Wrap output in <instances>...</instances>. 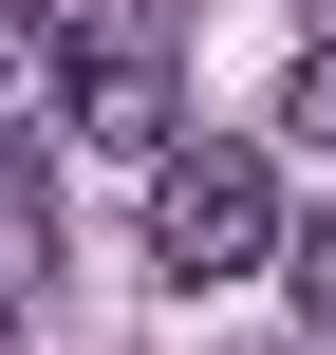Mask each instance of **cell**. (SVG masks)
I'll use <instances>...</instances> for the list:
<instances>
[{
  "label": "cell",
  "mask_w": 336,
  "mask_h": 355,
  "mask_svg": "<svg viewBox=\"0 0 336 355\" xmlns=\"http://www.w3.org/2000/svg\"><path fill=\"white\" fill-rule=\"evenodd\" d=\"M262 262H299L281 168H262V150H168V168H150V281H168V300H224V281H262Z\"/></svg>",
  "instance_id": "1"
},
{
  "label": "cell",
  "mask_w": 336,
  "mask_h": 355,
  "mask_svg": "<svg viewBox=\"0 0 336 355\" xmlns=\"http://www.w3.org/2000/svg\"><path fill=\"white\" fill-rule=\"evenodd\" d=\"M75 131H94V150H150V168L187 150V94H168V19H150V0H94V19H75Z\"/></svg>",
  "instance_id": "2"
},
{
  "label": "cell",
  "mask_w": 336,
  "mask_h": 355,
  "mask_svg": "<svg viewBox=\"0 0 336 355\" xmlns=\"http://www.w3.org/2000/svg\"><path fill=\"white\" fill-rule=\"evenodd\" d=\"M56 131H75V19L0 0V168H19V150H56Z\"/></svg>",
  "instance_id": "3"
},
{
  "label": "cell",
  "mask_w": 336,
  "mask_h": 355,
  "mask_svg": "<svg viewBox=\"0 0 336 355\" xmlns=\"http://www.w3.org/2000/svg\"><path fill=\"white\" fill-rule=\"evenodd\" d=\"M281 112H299V131H318V150H336V37H318V56H299V75H281Z\"/></svg>",
  "instance_id": "4"
},
{
  "label": "cell",
  "mask_w": 336,
  "mask_h": 355,
  "mask_svg": "<svg viewBox=\"0 0 336 355\" xmlns=\"http://www.w3.org/2000/svg\"><path fill=\"white\" fill-rule=\"evenodd\" d=\"M299 318H318V337H336V206H318V225H299Z\"/></svg>",
  "instance_id": "5"
}]
</instances>
